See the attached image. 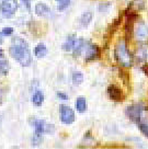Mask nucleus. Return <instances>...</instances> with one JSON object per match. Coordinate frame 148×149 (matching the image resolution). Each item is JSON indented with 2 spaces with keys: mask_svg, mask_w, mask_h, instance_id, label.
I'll return each mask as SVG.
<instances>
[{
  "mask_svg": "<svg viewBox=\"0 0 148 149\" xmlns=\"http://www.w3.org/2000/svg\"><path fill=\"white\" fill-rule=\"evenodd\" d=\"M109 7H110L109 3H107V6H104V3H102V5H100V7H99V11H105Z\"/></svg>",
  "mask_w": 148,
  "mask_h": 149,
  "instance_id": "obj_25",
  "label": "nucleus"
},
{
  "mask_svg": "<svg viewBox=\"0 0 148 149\" xmlns=\"http://www.w3.org/2000/svg\"><path fill=\"white\" fill-rule=\"evenodd\" d=\"M56 1H57V3H58V6H57L58 11H64V10L67 9L70 5V0H56Z\"/></svg>",
  "mask_w": 148,
  "mask_h": 149,
  "instance_id": "obj_18",
  "label": "nucleus"
},
{
  "mask_svg": "<svg viewBox=\"0 0 148 149\" xmlns=\"http://www.w3.org/2000/svg\"><path fill=\"white\" fill-rule=\"evenodd\" d=\"M1 32H2V35L8 36V35H11V34L13 33V29L12 28H5Z\"/></svg>",
  "mask_w": 148,
  "mask_h": 149,
  "instance_id": "obj_22",
  "label": "nucleus"
},
{
  "mask_svg": "<svg viewBox=\"0 0 148 149\" xmlns=\"http://www.w3.org/2000/svg\"><path fill=\"white\" fill-rule=\"evenodd\" d=\"M135 56H136V58H137L139 61H144L146 59V57H147V51H146L145 48H143V47H140V48L137 49Z\"/></svg>",
  "mask_w": 148,
  "mask_h": 149,
  "instance_id": "obj_17",
  "label": "nucleus"
},
{
  "mask_svg": "<svg viewBox=\"0 0 148 149\" xmlns=\"http://www.w3.org/2000/svg\"><path fill=\"white\" fill-rule=\"evenodd\" d=\"M144 111V107L142 104H132L126 109V115L133 122L138 123L142 118V113Z\"/></svg>",
  "mask_w": 148,
  "mask_h": 149,
  "instance_id": "obj_7",
  "label": "nucleus"
},
{
  "mask_svg": "<svg viewBox=\"0 0 148 149\" xmlns=\"http://www.w3.org/2000/svg\"><path fill=\"white\" fill-rule=\"evenodd\" d=\"M23 2L24 7H27V9L29 11H31V0H21Z\"/></svg>",
  "mask_w": 148,
  "mask_h": 149,
  "instance_id": "obj_24",
  "label": "nucleus"
},
{
  "mask_svg": "<svg viewBox=\"0 0 148 149\" xmlns=\"http://www.w3.org/2000/svg\"><path fill=\"white\" fill-rule=\"evenodd\" d=\"M138 127L144 135L148 137V123L147 122H138Z\"/></svg>",
  "mask_w": 148,
  "mask_h": 149,
  "instance_id": "obj_21",
  "label": "nucleus"
},
{
  "mask_svg": "<svg viewBox=\"0 0 148 149\" xmlns=\"http://www.w3.org/2000/svg\"><path fill=\"white\" fill-rule=\"evenodd\" d=\"M33 125H34V130H35L34 134H37V135L43 136V134H52L55 130L54 125L47 124L46 122L42 121V120H34Z\"/></svg>",
  "mask_w": 148,
  "mask_h": 149,
  "instance_id": "obj_4",
  "label": "nucleus"
},
{
  "mask_svg": "<svg viewBox=\"0 0 148 149\" xmlns=\"http://www.w3.org/2000/svg\"><path fill=\"white\" fill-rule=\"evenodd\" d=\"M76 109L80 113H83V112L87 110V100L83 98V97L77 98V100H76Z\"/></svg>",
  "mask_w": 148,
  "mask_h": 149,
  "instance_id": "obj_15",
  "label": "nucleus"
},
{
  "mask_svg": "<svg viewBox=\"0 0 148 149\" xmlns=\"http://www.w3.org/2000/svg\"><path fill=\"white\" fill-rule=\"evenodd\" d=\"M59 113H60V121L66 125L73 124L75 122V112L71 107L67 105H60L59 107Z\"/></svg>",
  "mask_w": 148,
  "mask_h": 149,
  "instance_id": "obj_6",
  "label": "nucleus"
},
{
  "mask_svg": "<svg viewBox=\"0 0 148 149\" xmlns=\"http://www.w3.org/2000/svg\"><path fill=\"white\" fill-rule=\"evenodd\" d=\"M82 53L84 54L86 61H94L96 58H98L100 56V48L97 45H94V44L86 42L84 47H83L82 49Z\"/></svg>",
  "mask_w": 148,
  "mask_h": 149,
  "instance_id": "obj_5",
  "label": "nucleus"
},
{
  "mask_svg": "<svg viewBox=\"0 0 148 149\" xmlns=\"http://www.w3.org/2000/svg\"><path fill=\"white\" fill-rule=\"evenodd\" d=\"M82 81H83V74L81 72H78V71L74 72V74H73V82L75 84H81Z\"/></svg>",
  "mask_w": 148,
  "mask_h": 149,
  "instance_id": "obj_20",
  "label": "nucleus"
},
{
  "mask_svg": "<svg viewBox=\"0 0 148 149\" xmlns=\"http://www.w3.org/2000/svg\"><path fill=\"white\" fill-rule=\"evenodd\" d=\"M135 36L138 41H146L148 38V25L140 21L135 28Z\"/></svg>",
  "mask_w": 148,
  "mask_h": 149,
  "instance_id": "obj_8",
  "label": "nucleus"
},
{
  "mask_svg": "<svg viewBox=\"0 0 148 149\" xmlns=\"http://www.w3.org/2000/svg\"><path fill=\"white\" fill-rule=\"evenodd\" d=\"M114 55H115L116 61L123 67H131L133 65V56L126 46L125 41H120L117 43L114 51Z\"/></svg>",
  "mask_w": 148,
  "mask_h": 149,
  "instance_id": "obj_2",
  "label": "nucleus"
},
{
  "mask_svg": "<svg viewBox=\"0 0 148 149\" xmlns=\"http://www.w3.org/2000/svg\"><path fill=\"white\" fill-rule=\"evenodd\" d=\"M34 55L36 56L37 58H43L47 55V48L46 46L43 44V43H40L37 44L36 47L34 48Z\"/></svg>",
  "mask_w": 148,
  "mask_h": 149,
  "instance_id": "obj_13",
  "label": "nucleus"
},
{
  "mask_svg": "<svg viewBox=\"0 0 148 149\" xmlns=\"http://www.w3.org/2000/svg\"><path fill=\"white\" fill-rule=\"evenodd\" d=\"M9 71V63L6 59L3 52L0 49V74L6 76Z\"/></svg>",
  "mask_w": 148,
  "mask_h": 149,
  "instance_id": "obj_11",
  "label": "nucleus"
},
{
  "mask_svg": "<svg viewBox=\"0 0 148 149\" xmlns=\"http://www.w3.org/2000/svg\"><path fill=\"white\" fill-rule=\"evenodd\" d=\"M2 98H3V90L0 87V104L2 103Z\"/></svg>",
  "mask_w": 148,
  "mask_h": 149,
  "instance_id": "obj_26",
  "label": "nucleus"
},
{
  "mask_svg": "<svg viewBox=\"0 0 148 149\" xmlns=\"http://www.w3.org/2000/svg\"><path fill=\"white\" fill-rule=\"evenodd\" d=\"M92 18L93 14L91 12H84V13L81 14V17L79 19V23L82 28H87L90 24V22L92 21Z\"/></svg>",
  "mask_w": 148,
  "mask_h": 149,
  "instance_id": "obj_12",
  "label": "nucleus"
},
{
  "mask_svg": "<svg viewBox=\"0 0 148 149\" xmlns=\"http://www.w3.org/2000/svg\"><path fill=\"white\" fill-rule=\"evenodd\" d=\"M35 13L38 17H43V18H51L52 17V10L50 7L45 3H37L35 6Z\"/></svg>",
  "mask_w": 148,
  "mask_h": 149,
  "instance_id": "obj_10",
  "label": "nucleus"
},
{
  "mask_svg": "<svg viewBox=\"0 0 148 149\" xmlns=\"http://www.w3.org/2000/svg\"><path fill=\"white\" fill-rule=\"evenodd\" d=\"M9 53L11 57H13V59H15L23 67H28L32 63V56H31L29 44L20 37H14L12 40Z\"/></svg>",
  "mask_w": 148,
  "mask_h": 149,
  "instance_id": "obj_1",
  "label": "nucleus"
},
{
  "mask_svg": "<svg viewBox=\"0 0 148 149\" xmlns=\"http://www.w3.org/2000/svg\"><path fill=\"white\" fill-rule=\"evenodd\" d=\"M108 94L111 100L113 101H116L119 102L123 99V94H122V91L119 87H116L115 84H111L109 88H108Z\"/></svg>",
  "mask_w": 148,
  "mask_h": 149,
  "instance_id": "obj_9",
  "label": "nucleus"
},
{
  "mask_svg": "<svg viewBox=\"0 0 148 149\" xmlns=\"http://www.w3.org/2000/svg\"><path fill=\"white\" fill-rule=\"evenodd\" d=\"M0 10L5 18H12L18 10V1L17 0H2L0 5Z\"/></svg>",
  "mask_w": 148,
  "mask_h": 149,
  "instance_id": "obj_3",
  "label": "nucleus"
},
{
  "mask_svg": "<svg viewBox=\"0 0 148 149\" xmlns=\"http://www.w3.org/2000/svg\"><path fill=\"white\" fill-rule=\"evenodd\" d=\"M32 102L36 107H41L42 104H43V102H44V94H43L42 91H36V92L33 94Z\"/></svg>",
  "mask_w": 148,
  "mask_h": 149,
  "instance_id": "obj_14",
  "label": "nucleus"
},
{
  "mask_svg": "<svg viewBox=\"0 0 148 149\" xmlns=\"http://www.w3.org/2000/svg\"><path fill=\"white\" fill-rule=\"evenodd\" d=\"M75 41H76V36H75V35H70V36L66 40V42L63 44V48H64V51H67V52L73 51Z\"/></svg>",
  "mask_w": 148,
  "mask_h": 149,
  "instance_id": "obj_16",
  "label": "nucleus"
},
{
  "mask_svg": "<svg viewBox=\"0 0 148 149\" xmlns=\"http://www.w3.org/2000/svg\"><path fill=\"white\" fill-rule=\"evenodd\" d=\"M131 7L135 10H143L145 8V0H134Z\"/></svg>",
  "mask_w": 148,
  "mask_h": 149,
  "instance_id": "obj_19",
  "label": "nucleus"
},
{
  "mask_svg": "<svg viewBox=\"0 0 148 149\" xmlns=\"http://www.w3.org/2000/svg\"><path fill=\"white\" fill-rule=\"evenodd\" d=\"M57 97H58L60 100H64V101H67V100H68V95L65 94L64 92H57Z\"/></svg>",
  "mask_w": 148,
  "mask_h": 149,
  "instance_id": "obj_23",
  "label": "nucleus"
}]
</instances>
